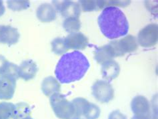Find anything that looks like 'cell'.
Segmentation results:
<instances>
[{
    "label": "cell",
    "mask_w": 158,
    "mask_h": 119,
    "mask_svg": "<svg viewBox=\"0 0 158 119\" xmlns=\"http://www.w3.org/2000/svg\"><path fill=\"white\" fill-rule=\"evenodd\" d=\"M90 67L87 57L80 51L64 54L56 65L55 74L61 84H69L82 79Z\"/></svg>",
    "instance_id": "obj_1"
},
{
    "label": "cell",
    "mask_w": 158,
    "mask_h": 119,
    "mask_svg": "<svg viewBox=\"0 0 158 119\" xmlns=\"http://www.w3.org/2000/svg\"><path fill=\"white\" fill-rule=\"evenodd\" d=\"M102 34L110 40L117 39L127 34L129 23L126 15L116 6L105 7L98 18Z\"/></svg>",
    "instance_id": "obj_2"
},
{
    "label": "cell",
    "mask_w": 158,
    "mask_h": 119,
    "mask_svg": "<svg viewBox=\"0 0 158 119\" xmlns=\"http://www.w3.org/2000/svg\"><path fill=\"white\" fill-rule=\"evenodd\" d=\"M50 105L56 116L60 119H79L75 105L69 101L65 96L61 93H56L49 98Z\"/></svg>",
    "instance_id": "obj_3"
},
{
    "label": "cell",
    "mask_w": 158,
    "mask_h": 119,
    "mask_svg": "<svg viewBox=\"0 0 158 119\" xmlns=\"http://www.w3.org/2000/svg\"><path fill=\"white\" fill-rule=\"evenodd\" d=\"M107 46L113 58L135 52L138 48L136 38L131 35H127L119 40L111 41Z\"/></svg>",
    "instance_id": "obj_4"
},
{
    "label": "cell",
    "mask_w": 158,
    "mask_h": 119,
    "mask_svg": "<svg viewBox=\"0 0 158 119\" xmlns=\"http://www.w3.org/2000/svg\"><path fill=\"white\" fill-rule=\"evenodd\" d=\"M92 95L101 103H108L114 98V89L106 80H97L91 87Z\"/></svg>",
    "instance_id": "obj_5"
},
{
    "label": "cell",
    "mask_w": 158,
    "mask_h": 119,
    "mask_svg": "<svg viewBox=\"0 0 158 119\" xmlns=\"http://www.w3.org/2000/svg\"><path fill=\"white\" fill-rule=\"evenodd\" d=\"M157 24L150 23L141 30L138 34V41L141 46L150 48L157 42Z\"/></svg>",
    "instance_id": "obj_6"
},
{
    "label": "cell",
    "mask_w": 158,
    "mask_h": 119,
    "mask_svg": "<svg viewBox=\"0 0 158 119\" xmlns=\"http://www.w3.org/2000/svg\"><path fill=\"white\" fill-rule=\"evenodd\" d=\"M53 6L64 18H79L81 14V7L78 3L72 1H53Z\"/></svg>",
    "instance_id": "obj_7"
},
{
    "label": "cell",
    "mask_w": 158,
    "mask_h": 119,
    "mask_svg": "<svg viewBox=\"0 0 158 119\" xmlns=\"http://www.w3.org/2000/svg\"><path fill=\"white\" fill-rule=\"evenodd\" d=\"M16 80L8 75L0 76V100H10L14 97Z\"/></svg>",
    "instance_id": "obj_8"
},
{
    "label": "cell",
    "mask_w": 158,
    "mask_h": 119,
    "mask_svg": "<svg viewBox=\"0 0 158 119\" xmlns=\"http://www.w3.org/2000/svg\"><path fill=\"white\" fill-rule=\"evenodd\" d=\"M68 49L83 50L88 46L89 42L87 37L81 32L71 33L64 38Z\"/></svg>",
    "instance_id": "obj_9"
},
{
    "label": "cell",
    "mask_w": 158,
    "mask_h": 119,
    "mask_svg": "<svg viewBox=\"0 0 158 119\" xmlns=\"http://www.w3.org/2000/svg\"><path fill=\"white\" fill-rule=\"evenodd\" d=\"M131 109L134 115H152L150 102L143 96L138 95L133 98Z\"/></svg>",
    "instance_id": "obj_10"
},
{
    "label": "cell",
    "mask_w": 158,
    "mask_h": 119,
    "mask_svg": "<svg viewBox=\"0 0 158 119\" xmlns=\"http://www.w3.org/2000/svg\"><path fill=\"white\" fill-rule=\"evenodd\" d=\"M20 34L17 28L10 26L0 25V43L9 46L18 43Z\"/></svg>",
    "instance_id": "obj_11"
},
{
    "label": "cell",
    "mask_w": 158,
    "mask_h": 119,
    "mask_svg": "<svg viewBox=\"0 0 158 119\" xmlns=\"http://www.w3.org/2000/svg\"><path fill=\"white\" fill-rule=\"evenodd\" d=\"M101 71L103 79L110 83L119 76L120 67L117 62L110 60L102 64Z\"/></svg>",
    "instance_id": "obj_12"
},
{
    "label": "cell",
    "mask_w": 158,
    "mask_h": 119,
    "mask_svg": "<svg viewBox=\"0 0 158 119\" xmlns=\"http://www.w3.org/2000/svg\"><path fill=\"white\" fill-rule=\"evenodd\" d=\"M37 71H38L37 66L32 60L23 61L19 66V78L26 81L34 79Z\"/></svg>",
    "instance_id": "obj_13"
},
{
    "label": "cell",
    "mask_w": 158,
    "mask_h": 119,
    "mask_svg": "<svg viewBox=\"0 0 158 119\" xmlns=\"http://www.w3.org/2000/svg\"><path fill=\"white\" fill-rule=\"evenodd\" d=\"M36 16L41 22H51L56 19V11L51 4L43 3L37 8Z\"/></svg>",
    "instance_id": "obj_14"
},
{
    "label": "cell",
    "mask_w": 158,
    "mask_h": 119,
    "mask_svg": "<svg viewBox=\"0 0 158 119\" xmlns=\"http://www.w3.org/2000/svg\"><path fill=\"white\" fill-rule=\"evenodd\" d=\"M41 90L46 96L50 97L56 93H60L61 84L56 78L48 76L44 79L41 83Z\"/></svg>",
    "instance_id": "obj_15"
},
{
    "label": "cell",
    "mask_w": 158,
    "mask_h": 119,
    "mask_svg": "<svg viewBox=\"0 0 158 119\" xmlns=\"http://www.w3.org/2000/svg\"><path fill=\"white\" fill-rule=\"evenodd\" d=\"M101 114V110L99 106L88 100L85 102L83 108V116L85 119H98Z\"/></svg>",
    "instance_id": "obj_16"
},
{
    "label": "cell",
    "mask_w": 158,
    "mask_h": 119,
    "mask_svg": "<svg viewBox=\"0 0 158 119\" xmlns=\"http://www.w3.org/2000/svg\"><path fill=\"white\" fill-rule=\"evenodd\" d=\"M94 58L99 64H103L106 61L112 60V56L107 45L95 49L94 52Z\"/></svg>",
    "instance_id": "obj_17"
},
{
    "label": "cell",
    "mask_w": 158,
    "mask_h": 119,
    "mask_svg": "<svg viewBox=\"0 0 158 119\" xmlns=\"http://www.w3.org/2000/svg\"><path fill=\"white\" fill-rule=\"evenodd\" d=\"M15 111V104L11 102H0V119L13 118Z\"/></svg>",
    "instance_id": "obj_18"
},
{
    "label": "cell",
    "mask_w": 158,
    "mask_h": 119,
    "mask_svg": "<svg viewBox=\"0 0 158 119\" xmlns=\"http://www.w3.org/2000/svg\"><path fill=\"white\" fill-rule=\"evenodd\" d=\"M31 109L30 106L25 102H19L15 104V111L13 119H22L30 116Z\"/></svg>",
    "instance_id": "obj_19"
},
{
    "label": "cell",
    "mask_w": 158,
    "mask_h": 119,
    "mask_svg": "<svg viewBox=\"0 0 158 119\" xmlns=\"http://www.w3.org/2000/svg\"><path fill=\"white\" fill-rule=\"evenodd\" d=\"M63 27L66 32L71 33L77 32L81 28V22L79 18H66L63 22Z\"/></svg>",
    "instance_id": "obj_20"
},
{
    "label": "cell",
    "mask_w": 158,
    "mask_h": 119,
    "mask_svg": "<svg viewBox=\"0 0 158 119\" xmlns=\"http://www.w3.org/2000/svg\"><path fill=\"white\" fill-rule=\"evenodd\" d=\"M52 52L57 55H64L68 51V48L66 47L63 38H56L52 40L51 43Z\"/></svg>",
    "instance_id": "obj_21"
},
{
    "label": "cell",
    "mask_w": 158,
    "mask_h": 119,
    "mask_svg": "<svg viewBox=\"0 0 158 119\" xmlns=\"http://www.w3.org/2000/svg\"><path fill=\"white\" fill-rule=\"evenodd\" d=\"M80 7L85 12L98 11L102 9V1H79Z\"/></svg>",
    "instance_id": "obj_22"
},
{
    "label": "cell",
    "mask_w": 158,
    "mask_h": 119,
    "mask_svg": "<svg viewBox=\"0 0 158 119\" xmlns=\"http://www.w3.org/2000/svg\"><path fill=\"white\" fill-rule=\"evenodd\" d=\"M7 4L8 7L14 11L27 10L30 6L29 1H7Z\"/></svg>",
    "instance_id": "obj_23"
},
{
    "label": "cell",
    "mask_w": 158,
    "mask_h": 119,
    "mask_svg": "<svg viewBox=\"0 0 158 119\" xmlns=\"http://www.w3.org/2000/svg\"><path fill=\"white\" fill-rule=\"evenodd\" d=\"M6 75H8L11 77L14 78L15 79L18 80L19 76V66L17 65L10 62L9 64V66H8L6 72L5 74Z\"/></svg>",
    "instance_id": "obj_24"
},
{
    "label": "cell",
    "mask_w": 158,
    "mask_h": 119,
    "mask_svg": "<svg viewBox=\"0 0 158 119\" xmlns=\"http://www.w3.org/2000/svg\"><path fill=\"white\" fill-rule=\"evenodd\" d=\"M10 63V62L5 57L0 55V76L5 74Z\"/></svg>",
    "instance_id": "obj_25"
},
{
    "label": "cell",
    "mask_w": 158,
    "mask_h": 119,
    "mask_svg": "<svg viewBox=\"0 0 158 119\" xmlns=\"http://www.w3.org/2000/svg\"><path fill=\"white\" fill-rule=\"evenodd\" d=\"M108 119H127V117L124 114L121 113L119 110H115L112 111Z\"/></svg>",
    "instance_id": "obj_26"
},
{
    "label": "cell",
    "mask_w": 158,
    "mask_h": 119,
    "mask_svg": "<svg viewBox=\"0 0 158 119\" xmlns=\"http://www.w3.org/2000/svg\"><path fill=\"white\" fill-rule=\"evenodd\" d=\"M131 119H152V115H134Z\"/></svg>",
    "instance_id": "obj_27"
},
{
    "label": "cell",
    "mask_w": 158,
    "mask_h": 119,
    "mask_svg": "<svg viewBox=\"0 0 158 119\" xmlns=\"http://www.w3.org/2000/svg\"><path fill=\"white\" fill-rule=\"evenodd\" d=\"M6 12V7L3 5V1H0V17L2 16Z\"/></svg>",
    "instance_id": "obj_28"
},
{
    "label": "cell",
    "mask_w": 158,
    "mask_h": 119,
    "mask_svg": "<svg viewBox=\"0 0 158 119\" xmlns=\"http://www.w3.org/2000/svg\"><path fill=\"white\" fill-rule=\"evenodd\" d=\"M22 119H34V118H33L32 117H31L30 116H27V117H24V118H22Z\"/></svg>",
    "instance_id": "obj_29"
},
{
    "label": "cell",
    "mask_w": 158,
    "mask_h": 119,
    "mask_svg": "<svg viewBox=\"0 0 158 119\" xmlns=\"http://www.w3.org/2000/svg\"></svg>",
    "instance_id": "obj_30"
}]
</instances>
